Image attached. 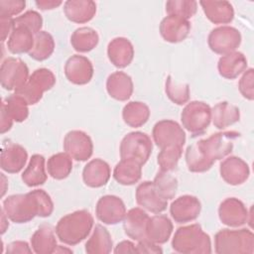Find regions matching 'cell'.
<instances>
[{
	"instance_id": "obj_1",
	"label": "cell",
	"mask_w": 254,
	"mask_h": 254,
	"mask_svg": "<svg viewBox=\"0 0 254 254\" xmlns=\"http://www.w3.org/2000/svg\"><path fill=\"white\" fill-rule=\"evenodd\" d=\"M2 210L15 223H25L35 216L48 217L54 210L51 196L44 190L12 194L4 199Z\"/></svg>"
},
{
	"instance_id": "obj_2",
	"label": "cell",
	"mask_w": 254,
	"mask_h": 254,
	"mask_svg": "<svg viewBox=\"0 0 254 254\" xmlns=\"http://www.w3.org/2000/svg\"><path fill=\"white\" fill-rule=\"evenodd\" d=\"M93 226V217L87 210H76L63 216L57 226L56 234L60 241L76 245L85 239Z\"/></svg>"
},
{
	"instance_id": "obj_3",
	"label": "cell",
	"mask_w": 254,
	"mask_h": 254,
	"mask_svg": "<svg viewBox=\"0 0 254 254\" xmlns=\"http://www.w3.org/2000/svg\"><path fill=\"white\" fill-rule=\"evenodd\" d=\"M172 246L175 251L184 254L211 253L210 238L197 223L178 228Z\"/></svg>"
},
{
	"instance_id": "obj_4",
	"label": "cell",
	"mask_w": 254,
	"mask_h": 254,
	"mask_svg": "<svg viewBox=\"0 0 254 254\" xmlns=\"http://www.w3.org/2000/svg\"><path fill=\"white\" fill-rule=\"evenodd\" d=\"M215 252L218 254L228 253H253L254 235L249 229L230 230L222 229L214 237Z\"/></svg>"
},
{
	"instance_id": "obj_5",
	"label": "cell",
	"mask_w": 254,
	"mask_h": 254,
	"mask_svg": "<svg viewBox=\"0 0 254 254\" xmlns=\"http://www.w3.org/2000/svg\"><path fill=\"white\" fill-rule=\"evenodd\" d=\"M56 83L55 74L48 68H38L29 77L28 81L15 90V94L24 98L29 104L38 103L45 91L50 90Z\"/></svg>"
},
{
	"instance_id": "obj_6",
	"label": "cell",
	"mask_w": 254,
	"mask_h": 254,
	"mask_svg": "<svg viewBox=\"0 0 254 254\" xmlns=\"http://www.w3.org/2000/svg\"><path fill=\"white\" fill-rule=\"evenodd\" d=\"M183 126L192 135L203 134L211 121V108L202 101H191L182 111Z\"/></svg>"
},
{
	"instance_id": "obj_7",
	"label": "cell",
	"mask_w": 254,
	"mask_h": 254,
	"mask_svg": "<svg viewBox=\"0 0 254 254\" xmlns=\"http://www.w3.org/2000/svg\"><path fill=\"white\" fill-rule=\"evenodd\" d=\"M153 145L150 137L143 132L127 134L120 144L121 159H129L143 166L152 153Z\"/></svg>"
},
{
	"instance_id": "obj_8",
	"label": "cell",
	"mask_w": 254,
	"mask_h": 254,
	"mask_svg": "<svg viewBox=\"0 0 254 254\" xmlns=\"http://www.w3.org/2000/svg\"><path fill=\"white\" fill-rule=\"evenodd\" d=\"M239 136L240 134L236 131L219 132L199 140L197 143L206 158L214 163V161L221 160L232 152L234 140Z\"/></svg>"
},
{
	"instance_id": "obj_9",
	"label": "cell",
	"mask_w": 254,
	"mask_h": 254,
	"mask_svg": "<svg viewBox=\"0 0 254 254\" xmlns=\"http://www.w3.org/2000/svg\"><path fill=\"white\" fill-rule=\"evenodd\" d=\"M29 68L20 59L9 57L1 64L0 81L6 90H16L29 79Z\"/></svg>"
},
{
	"instance_id": "obj_10",
	"label": "cell",
	"mask_w": 254,
	"mask_h": 254,
	"mask_svg": "<svg viewBox=\"0 0 254 254\" xmlns=\"http://www.w3.org/2000/svg\"><path fill=\"white\" fill-rule=\"evenodd\" d=\"M212 52L219 55H226L234 52L241 43V35L238 30L229 26H222L213 29L207 40Z\"/></svg>"
},
{
	"instance_id": "obj_11",
	"label": "cell",
	"mask_w": 254,
	"mask_h": 254,
	"mask_svg": "<svg viewBox=\"0 0 254 254\" xmlns=\"http://www.w3.org/2000/svg\"><path fill=\"white\" fill-rule=\"evenodd\" d=\"M153 139L161 149L170 146L183 147L186 142V133L184 129L173 120H161L154 125L152 131Z\"/></svg>"
},
{
	"instance_id": "obj_12",
	"label": "cell",
	"mask_w": 254,
	"mask_h": 254,
	"mask_svg": "<svg viewBox=\"0 0 254 254\" xmlns=\"http://www.w3.org/2000/svg\"><path fill=\"white\" fill-rule=\"evenodd\" d=\"M95 212L101 222L105 224H117L123 221L126 215V207L120 197L107 194L98 199Z\"/></svg>"
},
{
	"instance_id": "obj_13",
	"label": "cell",
	"mask_w": 254,
	"mask_h": 254,
	"mask_svg": "<svg viewBox=\"0 0 254 254\" xmlns=\"http://www.w3.org/2000/svg\"><path fill=\"white\" fill-rule=\"evenodd\" d=\"M64 150L76 161H86L92 155L93 144L86 133L72 130L64 139Z\"/></svg>"
},
{
	"instance_id": "obj_14",
	"label": "cell",
	"mask_w": 254,
	"mask_h": 254,
	"mask_svg": "<svg viewBox=\"0 0 254 254\" xmlns=\"http://www.w3.org/2000/svg\"><path fill=\"white\" fill-rule=\"evenodd\" d=\"M28 159V153L21 145L5 141L1 151V169L9 174L19 173L25 166Z\"/></svg>"
},
{
	"instance_id": "obj_15",
	"label": "cell",
	"mask_w": 254,
	"mask_h": 254,
	"mask_svg": "<svg viewBox=\"0 0 254 254\" xmlns=\"http://www.w3.org/2000/svg\"><path fill=\"white\" fill-rule=\"evenodd\" d=\"M201 209L200 201L193 195H182L175 199L170 206V213L178 223L192 221L199 215Z\"/></svg>"
},
{
	"instance_id": "obj_16",
	"label": "cell",
	"mask_w": 254,
	"mask_h": 254,
	"mask_svg": "<svg viewBox=\"0 0 254 254\" xmlns=\"http://www.w3.org/2000/svg\"><path fill=\"white\" fill-rule=\"evenodd\" d=\"M64 73L68 81L77 85H83L88 83L92 78L93 66L87 58L74 55L66 61Z\"/></svg>"
},
{
	"instance_id": "obj_17",
	"label": "cell",
	"mask_w": 254,
	"mask_h": 254,
	"mask_svg": "<svg viewBox=\"0 0 254 254\" xmlns=\"http://www.w3.org/2000/svg\"><path fill=\"white\" fill-rule=\"evenodd\" d=\"M218 215L223 224L238 227L246 223L248 211L242 201L235 197H229L220 203Z\"/></svg>"
},
{
	"instance_id": "obj_18",
	"label": "cell",
	"mask_w": 254,
	"mask_h": 254,
	"mask_svg": "<svg viewBox=\"0 0 254 254\" xmlns=\"http://www.w3.org/2000/svg\"><path fill=\"white\" fill-rule=\"evenodd\" d=\"M190 30V23L189 20L169 15L165 17L160 24V34L163 39L170 43H179L184 41Z\"/></svg>"
},
{
	"instance_id": "obj_19",
	"label": "cell",
	"mask_w": 254,
	"mask_h": 254,
	"mask_svg": "<svg viewBox=\"0 0 254 254\" xmlns=\"http://www.w3.org/2000/svg\"><path fill=\"white\" fill-rule=\"evenodd\" d=\"M136 201L141 207L153 213H160L166 210L168 205V201L159 196L153 183L149 181L143 182L137 187Z\"/></svg>"
},
{
	"instance_id": "obj_20",
	"label": "cell",
	"mask_w": 254,
	"mask_h": 254,
	"mask_svg": "<svg viewBox=\"0 0 254 254\" xmlns=\"http://www.w3.org/2000/svg\"><path fill=\"white\" fill-rule=\"evenodd\" d=\"M150 216L142 208L135 207L126 212L123 219V228L127 236L136 241L147 239L146 226Z\"/></svg>"
},
{
	"instance_id": "obj_21",
	"label": "cell",
	"mask_w": 254,
	"mask_h": 254,
	"mask_svg": "<svg viewBox=\"0 0 254 254\" xmlns=\"http://www.w3.org/2000/svg\"><path fill=\"white\" fill-rule=\"evenodd\" d=\"M249 167L240 158L228 157L220 164V176L229 185L243 184L249 177Z\"/></svg>"
},
{
	"instance_id": "obj_22",
	"label": "cell",
	"mask_w": 254,
	"mask_h": 254,
	"mask_svg": "<svg viewBox=\"0 0 254 254\" xmlns=\"http://www.w3.org/2000/svg\"><path fill=\"white\" fill-rule=\"evenodd\" d=\"M108 59L116 67L123 68L131 64L134 58V48L126 38H115L107 47Z\"/></svg>"
},
{
	"instance_id": "obj_23",
	"label": "cell",
	"mask_w": 254,
	"mask_h": 254,
	"mask_svg": "<svg viewBox=\"0 0 254 254\" xmlns=\"http://www.w3.org/2000/svg\"><path fill=\"white\" fill-rule=\"evenodd\" d=\"M110 174V167L105 161L94 159L84 167L82 179L86 186L90 188H100L107 184Z\"/></svg>"
},
{
	"instance_id": "obj_24",
	"label": "cell",
	"mask_w": 254,
	"mask_h": 254,
	"mask_svg": "<svg viewBox=\"0 0 254 254\" xmlns=\"http://www.w3.org/2000/svg\"><path fill=\"white\" fill-rule=\"evenodd\" d=\"M173 231L171 219L164 214H156L149 218L146 226V237L148 240L156 243H166Z\"/></svg>"
},
{
	"instance_id": "obj_25",
	"label": "cell",
	"mask_w": 254,
	"mask_h": 254,
	"mask_svg": "<svg viewBox=\"0 0 254 254\" xmlns=\"http://www.w3.org/2000/svg\"><path fill=\"white\" fill-rule=\"evenodd\" d=\"M64 12L69 21L83 24L94 17L96 4L90 0H68L64 3Z\"/></svg>"
},
{
	"instance_id": "obj_26",
	"label": "cell",
	"mask_w": 254,
	"mask_h": 254,
	"mask_svg": "<svg viewBox=\"0 0 254 254\" xmlns=\"http://www.w3.org/2000/svg\"><path fill=\"white\" fill-rule=\"evenodd\" d=\"M106 89L112 98L125 101L129 99L133 93L132 78L123 71H115L108 76Z\"/></svg>"
},
{
	"instance_id": "obj_27",
	"label": "cell",
	"mask_w": 254,
	"mask_h": 254,
	"mask_svg": "<svg viewBox=\"0 0 254 254\" xmlns=\"http://www.w3.org/2000/svg\"><path fill=\"white\" fill-rule=\"evenodd\" d=\"M247 66V60L240 52L223 55L217 64L219 74L227 79H234L242 73Z\"/></svg>"
},
{
	"instance_id": "obj_28",
	"label": "cell",
	"mask_w": 254,
	"mask_h": 254,
	"mask_svg": "<svg viewBox=\"0 0 254 254\" xmlns=\"http://www.w3.org/2000/svg\"><path fill=\"white\" fill-rule=\"evenodd\" d=\"M206 18L214 24H227L233 20L234 11L227 1H200Z\"/></svg>"
},
{
	"instance_id": "obj_29",
	"label": "cell",
	"mask_w": 254,
	"mask_h": 254,
	"mask_svg": "<svg viewBox=\"0 0 254 254\" xmlns=\"http://www.w3.org/2000/svg\"><path fill=\"white\" fill-rule=\"evenodd\" d=\"M33 33L23 26H14L7 42L10 53L15 55L30 53L34 46Z\"/></svg>"
},
{
	"instance_id": "obj_30",
	"label": "cell",
	"mask_w": 254,
	"mask_h": 254,
	"mask_svg": "<svg viewBox=\"0 0 254 254\" xmlns=\"http://www.w3.org/2000/svg\"><path fill=\"white\" fill-rule=\"evenodd\" d=\"M31 246L37 254L54 253L57 248V239L50 225L40 226L31 237Z\"/></svg>"
},
{
	"instance_id": "obj_31",
	"label": "cell",
	"mask_w": 254,
	"mask_h": 254,
	"mask_svg": "<svg viewBox=\"0 0 254 254\" xmlns=\"http://www.w3.org/2000/svg\"><path fill=\"white\" fill-rule=\"evenodd\" d=\"M142 175V166L129 159H121L113 171L114 179L123 186H132L136 184Z\"/></svg>"
},
{
	"instance_id": "obj_32",
	"label": "cell",
	"mask_w": 254,
	"mask_h": 254,
	"mask_svg": "<svg viewBox=\"0 0 254 254\" xmlns=\"http://www.w3.org/2000/svg\"><path fill=\"white\" fill-rule=\"evenodd\" d=\"M240 113L238 107L222 101L214 105L211 109V119L213 125L218 129H224L239 120Z\"/></svg>"
},
{
	"instance_id": "obj_33",
	"label": "cell",
	"mask_w": 254,
	"mask_h": 254,
	"mask_svg": "<svg viewBox=\"0 0 254 254\" xmlns=\"http://www.w3.org/2000/svg\"><path fill=\"white\" fill-rule=\"evenodd\" d=\"M48 176L45 169V158L42 155L32 156L28 167L22 174V180L28 187H38L46 183Z\"/></svg>"
},
{
	"instance_id": "obj_34",
	"label": "cell",
	"mask_w": 254,
	"mask_h": 254,
	"mask_svg": "<svg viewBox=\"0 0 254 254\" xmlns=\"http://www.w3.org/2000/svg\"><path fill=\"white\" fill-rule=\"evenodd\" d=\"M112 250V240L108 230L96 224L92 235L85 243V251L89 254H106Z\"/></svg>"
},
{
	"instance_id": "obj_35",
	"label": "cell",
	"mask_w": 254,
	"mask_h": 254,
	"mask_svg": "<svg viewBox=\"0 0 254 254\" xmlns=\"http://www.w3.org/2000/svg\"><path fill=\"white\" fill-rule=\"evenodd\" d=\"M124 122L134 128L144 125L150 117V109L148 105L139 101H131L127 103L122 110Z\"/></svg>"
},
{
	"instance_id": "obj_36",
	"label": "cell",
	"mask_w": 254,
	"mask_h": 254,
	"mask_svg": "<svg viewBox=\"0 0 254 254\" xmlns=\"http://www.w3.org/2000/svg\"><path fill=\"white\" fill-rule=\"evenodd\" d=\"M99 41L98 34L89 27H81L76 29L71 37L70 43L73 49L79 53H87L93 50Z\"/></svg>"
},
{
	"instance_id": "obj_37",
	"label": "cell",
	"mask_w": 254,
	"mask_h": 254,
	"mask_svg": "<svg viewBox=\"0 0 254 254\" xmlns=\"http://www.w3.org/2000/svg\"><path fill=\"white\" fill-rule=\"evenodd\" d=\"M72 158L66 153L53 155L47 163L49 175L56 180H64L72 170Z\"/></svg>"
},
{
	"instance_id": "obj_38",
	"label": "cell",
	"mask_w": 254,
	"mask_h": 254,
	"mask_svg": "<svg viewBox=\"0 0 254 254\" xmlns=\"http://www.w3.org/2000/svg\"><path fill=\"white\" fill-rule=\"evenodd\" d=\"M55 50V41L51 34L45 31H40L35 35L34 46L29 56L39 62L45 61L51 57Z\"/></svg>"
},
{
	"instance_id": "obj_39",
	"label": "cell",
	"mask_w": 254,
	"mask_h": 254,
	"mask_svg": "<svg viewBox=\"0 0 254 254\" xmlns=\"http://www.w3.org/2000/svg\"><path fill=\"white\" fill-rule=\"evenodd\" d=\"M186 163L189 171L192 173L206 172L213 165V163L206 158L197 142L188 147L186 152Z\"/></svg>"
},
{
	"instance_id": "obj_40",
	"label": "cell",
	"mask_w": 254,
	"mask_h": 254,
	"mask_svg": "<svg viewBox=\"0 0 254 254\" xmlns=\"http://www.w3.org/2000/svg\"><path fill=\"white\" fill-rule=\"evenodd\" d=\"M155 190L165 200L172 199L178 190V181L169 172L160 171L152 182Z\"/></svg>"
},
{
	"instance_id": "obj_41",
	"label": "cell",
	"mask_w": 254,
	"mask_h": 254,
	"mask_svg": "<svg viewBox=\"0 0 254 254\" xmlns=\"http://www.w3.org/2000/svg\"><path fill=\"white\" fill-rule=\"evenodd\" d=\"M1 105L5 108L8 115L13 121L22 122L27 119L29 115L28 103L17 94H11L2 101Z\"/></svg>"
},
{
	"instance_id": "obj_42",
	"label": "cell",
	"mask_w": 254,
	"mask_h": 254,
	"mask_svg": "<svg viewBox=\"0 0 254 254\" xmlns=\"http://www.w3.org/2000/svg\"><path fill=\"white\" fill-rule=\"evenodd\" d=\"M183 154V147L181 146H170L161 149L158 154V164L160 171L172 172L174 171L179 163V160Z\"/></svg>"
},
{
	"instance_id": "obj_43",
	"label": "cell",
	"mask_w": 254,
	"mask_h": 254,
	"mask_svg": "<svg viewBox=\"0 0 254 254\" xmlns=\"http://www.w3.org/2000/svg\"><path fill=\"white\" fill-rule=\"evenodd\" d=\"M167 96L176 104L183 105L190 99V86L188 83H178L171 75L166 79Z\"/></svg>"
},
{
	"instance_id": "obj_44",
	"label": "cell",
	"mask_w": 254,
	"mask_h": 254,
	"mask_svg": "<svg viewBox=\"0 0 254 254\" xmlns=\"http://www.w3.org/2000/svg\"><path fill=\"white\" fill-rule=\"evenodd\" d=\"M197 3L188 0H173L166 3V11L169 15H175L189 20L196 12Z\"/></svg>"
},
{
	"instance_id": "obj_45",
	"label": "cell",
	"mask_w": 254,
	"mask_h": 254,
	"mask_svg": "<svg viewBox=\"0 0 254 254\" xmlns=\"http://www.w3.org/2000/svg\"><path fill=\"white\" fill-rule=\"evenodd\" d=\"M14 26H23L29 29L33 34L40 32L43 26V19L41 15L33 10L27 11L23 15L14 18Z\"/></svg>"
},
{
	"instance_id": "obj_46",
	"label": "cell",
	"mask_w": 254,
	"mask_h": 254,
	"mask_svg": "<svg viewBox=\"0 0 254 254\" xmlns=\"http://www.w3.org/2000/svg\"><path fill=\"white\" fill-rule=\"evenodd\" d=\"M26 6L23 0H1L0 1V17L12 18L21 13Z\"/></svg>"
},
{
	"instance_id": "obj_47",
	"label": "cell",
	"mask_w": 254,
	"mask_h": 254,
	"mask_svg": "<svg viewBox=\"0 0 254 254\" xmlns=\"http://www.w3.org/2000/svg\"><path fill=\"white\" fill-rule=\"evenodd\" d=\"M253 69L249 68L248 70L245 71V73L243 74V76L241 77L240 81H239V90L241 92V94L249 99V100H253L254 98V91H253Z\"/></svg>"
},
{
	"instance_id": "obj_48",
	"label": "cell",
	"mask_w": 254,
	"mask_h": 254,
	"mask_svg": "<svg viewBox=\"0 0 254 254\" xmlns=\"http://www.w3.org/2000/svg\"><path fill=\"white\" fill-rule=\"evenodd\" d=\"M163 250L154 242L145 239L136 245V253H162Z\"/></svg>"
},
{
	"instance_id": "obj_49",
	"label": "cell",
	"mask_w": 254,
	"mask_h": 254,
	"mask_svg": "<svg viewBox=\"0 0 254 254\" xmlns=\"http://www.w3.org/2000/svg\"><path fill=\"white\" fill-rule=\"evenodd\" d=\"M6 253H32V249L25 241H14L7 245Z\"/></svg>"
},
{
	"instance_id": "obj_50",
	"label": "cell",
	"mask_w": 254,
	"mask_h": 254,
	"mask_svg": "<svg viewBox=\"0 0 254 254\" xmlns=\"http://www.w3.org/2000/svg\"><path fill=\"white\" fill-rule=\"evenodd\" d=\"M14 28V18L0 17V29H1V41L4 42L8 35L10 36Z\"/></svg>"
},
{
	"instance_id": "obj_51",
	"label": "cell",
	"mask_w": 254,
	"mask_h": 254,
	"mask_svg": "<svg viewBox=\"0 0 254 254\" xmlns=\"http://www.w3.org/2000/svg\"><path fill=\"white\" fill-rule=\"evenodd\" d=\"M13 125V120L6 112L5 108L1 105V120H0V131L2 134L9 131Z\"/></svg>"
},
{
	"instance_id": "obj_52",
	"label": "cell",
	"mask_w": 254,
	"mask_h": 254,
	"mask_svg": "<svg viewBox=\"0 0 254 254\" xmlns=\"http://www.w3.org/2000/svg\"><path fill=\"white\" fill-rule=\"evenodd\" d=\"M114 253H136V245L128 240L121 241L115 247Z\"/></svg>"
},
{
	"instance_id": "obj_53",
	"label": "cell",
	"mask_w": 254,
	"mask_h": 254,
	"mask_svg": "<svg viewBox=\"0 0 254 254\" xmlns=\"http://www.w3.org/2000/svg\"><path fill=\"white\" fill-rule=\"evenodd\" d=\"M36 5L41 9V10H47V9H54L60 6L63 2L62 1H57V0H40L35 2Z\"/></svg>"
},
{
	"instance_id": "obj_54",
	"label": "cell",
	"mask_w": 254,
	"mask_h": 254,
	"mask_svg": "<svg viewBox=\"0 0 254 254\" xmlns=\"http://www.w3.org/2000/svg\"><path fill=\"white\" fill-rule=\"evenodd\" d=\"M9 227L8 217L3 210H1V234H4L6 229Z\"/></svg>"
}]
</instances>
